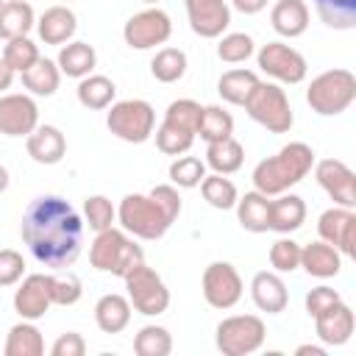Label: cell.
Wrapping results in <instances>:
<instances>
[{
  "mask_svg": "<svg viewBox=\"0 0 356 356\" xmlns=\"http://www.w3.org/2000/svg\"><path fill=\"white\" fill-rule=\"evenodd\" d=\"M300 267L314 278H331L342 270V253L328 242H309L300 248Z\"/></svg>",
  "mask_w": 356,
  "mask_h": 356,
  "instance_id": "603a6c76",
  "label": "cell"
},
{
  "mask_svg": "<svg viewBox=\"0 0 356 356\" xmlns=\"http://www.w3.org/2000/svg\"><path fill=\"white\" fill-rule=\"evenodd\" d=\"M200 289H203V298L211 309H231L239 303L242 298V278L236 273L234 264L228 261H211L206 270H203V278H200Z\"/></svg>",
  "mask_w": 356,
  "mask_h": 356,
  "instance_id": "8fae6325",
  "label": "cell"
},
{
  "mask_svg": "<svg viewBox=\"0 0 356 356\" xmlns=\"http://www.w3.org/2000/svg\"><path fill=\"white\" fill-rule=\"evenodd\" d=\"M253 50H256V44H253V39H250L248 33H225V36L220 39V44H217V56H220V61H225V64L248 61V58L253 56Z\"/></svg>",
  "mask_w": 356,
  "mask_h": 356,
  "instance_id": "f6af8a7d",
  "label": "cell"
},
{
  "mask_svg": "<svg viewBox=\"0 0 356 356\" xmlns=\"http://www.w3.org/2000/svg\"><path fill=\"white\" fill-rule=\"evenodd\" d=\"M231 3H234V8L242 11V14H259L270 0H231Z\"/></svg>",
  "mask_w": 356,
  "mask_h": 356,
  "instance_id": "816d5d0a",
  "label": "cell"
},
{
  "mask_svg": "<svg viewBox=\"0 0 356 356\" xmlns=\"http://www.w3.org/2000/svg\"><path fill=\"white\" fill-rule=\"evenodd\" d=\"M117 220L122 231L139 239H161L172 225V220L164 214V209L150 195H125L120 200Z\"/></svg>",
  "mask_w": 356,
  "mask_h": 356,
  "instance_id": "5b68a950",
  "label": "cell"
},
{
  "mask_svg": "<svg viewBox=\"0 0 356 356\" xmlns=\"http://www.w3.org/2000/svg\"><path fill=\"white\" fill-rule=\"evenodd\" d=\"M58 83H61V70H58V64L50 61V58H42V56H39V61H36L33 67H28V70L22 72V86H25L31 95H36V97H50V95H56Z\"/></svg>",
  "mask_w": 356,
  "mask_h": 356,
  "instance_id": "f1b7e54d",
  "label": "cell"
},
{
  "mask_svg": "<svg viewBox=\"0 0 356 356\" xmlns=\"http://www.w3.org/2000/svg\"><path fill=\"white\" fill-rule=\"evenodd\" d=\"M22 242L47 270H67L81 256L83 220L58 195H42L22 214Z\"/></svg>",
  "mask_w": 356,
  "mask_h": 356,
  "instance_id": "6da1fadb",
  "label": "cell"
},
{
  "mask_svg": "<svg viewBox=\"0 0 356 356\" xmlns=\"http://www.w3.org/2000/svg\"><path fill=\"white\" fill-rule=\"evenodd\" d=\"M89 261L100 273H111V275L125 278L136 264L145 261V250L134 239H128L125 231L111 225L106 231H97V236L89 248Z\"/></svg>",
  "mask_w": 356,
  "mask_h": 356,
  "instance_id": "3957f363",
  "label": "cell"
},
{
  "mask_svg": "<svg viewBox=\"0 0 356 356\" xmlns=\"http://www.w3.org/2000/svg\"><path fill=\"white\" fill-rule=\"evenodd\" d=\"M353 309L342 300H337L331 309H325L323 314L314 317V328H317V337L325 342V345H345L350 337H353Z\"/></svg>",
  "mask_w": 356,
  "mask_h": 356,
  "instance_id": "ac0fdd59",
  "label": "cell"
},
{
  "mask_svg": "<svg viewBox=\"0 0 356 356\" xmlns=\"http://www.w3.org/2000/svg\"><path fill=\"white\" fill-rule=\"evenodd\" d=\"M106 125L108 131L122 139V142H131V145H142L153 136V128H156V111L147 100H120V103H111V111L106 117Z\"/></svg>",
  "mask_w": 356,
  "mask_h": 356,
  "instance_id": "52a82bcc",
  "label": "cell"
},
{
  "mask_svg": "<svg viewBox=\"0 0 356 356\" xmlns=\"http://www.w3.org/2000/svg\"><path fill=\"white\" fill-rule=\"evenodd\" d=\"M200 114H203V106L189 100V97H181V100H172L164 111V122L170 125H178L189 134H197V122H200Z\"/></svg>",
  "mask_w": 356,
  "mask_h": 356,
  "instance_id": "b9f144b4",
  "label": "cell"
},
{
  "mask_svg": "<svg viewBox=\"0 0 356 356\" xmlns=\"http://www.w3.org/2000/svg\"><path fill=\"white\" fill-rule=\"evenodd\" d=\"M114 95H117V86L106 75H86L78 83V103L83 108H92V111L108 108L114 103Z\"/></svg>",
  "mask_w": 356,
  "mask_h": 356,
  "instance_id": "1f68e13d",
  "label": "cell"
},
{
  "mask_svg": "<svg viewBox=\"0 0 356 356\" xmlns=\"http://www.w3.org/2000/svg\"><path fill=\"white\" fill-rule=\"evenodd\" d=\"M147 195L164 209V214H167L172 222L178 220V214H181V197H178V189H175L172 184H159V186H153Z\"/></svg>",
  "mask_w": 356,
  "mask_h": 356,
  "instance_id": "c3c4849f",
  "label": "cell"
},
{
  "mask_svg": "<svg viewBox=\"0 0 356 356\" xmlns=\"http://www.w3.org/2000/svg\"><path fill=\"white\" fill-rule=\"evenodd\" d=\"M317 234L323 242H328L331 248H337L342 256H353L356 253V214L353 209H325L317 220Z\"/></svg>",
  "mask_w": 356,
  "mask_h": 356,
  "instance_id": "5bb4252c",
  "label": "cell"
},
{
  "mask_svg": "<svg viewBox=\"0 0 356 356\" xmlns=\"http://www.w3.org/2000/svg\"><path fill=\"white\" fill-rule=\"evenodd\" d=\"M236 217H239V225L250 234L270 231V197L256 189L245 192L242 197H236Z\"/></svg>",
  "mask_w": 356,
  "mask_h": 356,
  "instance_id": "484cf974",
  "label": "cell"
},
{
  "mask_svg": "<svg viewBox=\"0 0 356 356\" xmlns=\"http://www.w3.org/2000/svg\"><path fill=\"white\" fill-rule=\"evenodd\" d=\"M259 83V75L250 72V70H228L220 75V83H217V92L225 103L231 106H245V100L250 97V92L256 89Z\"/></svg>",
  "mask_w": 356,
  "mask_h": 356,
  "instance_id": "d6a6232c",
  "label": "cell"
},
{
  "mask_svg": "<svg viewBox=\"0 0 356 356\" xmlns=\"http://www.w3.org/2000/svg\"><path fill=\"white\" fill-rule=\"evenodd\" d=\"M256 58H259L261 72H267L270 78H275L281 83H300L306 78V70H309L306 58L295 47H289L284 42H267V44H261V50H259Z\"/></svg>",
  "mask_w": 356,
  "mask_h": 356,
  "instance_id": "7c38bea8",
  "label": "cell"
},
{
  "mask_svg": "<svg viewBox=\"0 0 356 356\" xmlns=\"http://www.w3.org/2000/svg\"><path fill=\"white\" fill-rule=\"evenodd\" d=\"M36 31H39V39L44 44H64V42H70L75 36L78 19H75V14L67 6H50L39 17Z\"/></svg>",
  "mask_w": 356,
  "mask_h": 356,
  "instance_id": "44dd1931",
  "label": "cell"
},
{
  "mask_svg": "<svg viewBox=\"0 0 356 356\" xmlns=\"http://www.w3.org/2000/svg\"><path fill=\"white\" fill-rule=\"evenodd\" d=\"M245 161V147L234 139V136H225V139H217V142H209L206 147V164L220 172V175H231L242 167Z\"/></svg>",
  "mask_w": 356,
  "mask_h": 356,
  "instance_id": "f546056e",
  "label": "cell"
},
{
  "mask_svg": "<svg viewBox=\"0 0 356 356\" xmlns=\"http://www.w3.org/2000/svg\"><path fill=\"white\" fill-rule=\"evenodd\" d=\"M337 300H342L337 289H331V286H314V289L306 292V312H309V317H317L325 309H331Z\"/></svg>",
  "mask_w": 356,
  "mask_h": 356,
  "instance_id": "681fc988",
  "label": "cell"
},
{
  "mask_svg": "<svg viewBox=\"0 0 356 356\" xmlns=\"http://www.w3.org/2000/svg\"><path fill=\"white\" fill-rule=\"evenodd\" d=\"M203 175H206V161H200L197 156H178L170 164V181L175 186L195 189V186H200Z\"/></svg>",
  "mask_w": 356,
  "mask_h": 356,
  "instance_id": "60d3db41",
  "label": "cell"
},
{
  "mask_svg": "<svg viewBox=\"0 0 356 356\" xmlns=\"http://www.w3.org/2000/svg\"><path fill=\"white\" fill-rule=\"evenodd\" d=\"M189 28L203 39H217L231 25V8L225 0H184Z\"/></svg>",
  "mask_w": 356,
  "mask_h": 356,
  "instance_id": "2e32d148",
  "label": "cell"
},
{
  "mask_svg": "<svg viewBox=\"0 0 356 356\" xmlns=\"http://www.w3.org/2000/svg\"><path fill=\"white\" fill-rule=\"evenodd\" d=\"M306 220V203L298 195H275V200H270V231L278 234H292L303 225Z\"/></svg>",
  "mask_w": 356,
  "mask_h": 356,
  "instance_id": "d4e9b609",
  "label": "cell"
},
{
  "mask_svg": "<svg viewBox=\"0 0 356 356\" xmlns=\"http://www.w3.org/2000/svg\"><path fill=\"white\" fill-rule=\"evenodd\" d=\"M172 33V22H170V14L161 11V8H145L139 14H134L125 28H122V39L128 47L134 50H150L156 44H164Z\"/></svg>",
  "mask_w": 356,
  "mask_h": 356,
  "instance_id": "30bf717a",
  "label": "cell"
},
{
  "mask_svg": "<svg viewBox=\"0 0 356 356\" xmlns=\"http://www.w3.org/2000/svg\"><path fill=\"white\" fill-rule=\"evenodd\" d=\"M356 100V75L350 70H325L317 78H312L306 89V103L320 117H337L350 108Z\"/></svg>",
  "mask_w": 356,
  "mask_h": 356,
  "instance_id": "277c9868",
  "label": "cell"
},
{
  "mask_svg": "<svg viewBox=\"0 0 356 356\" xmlns=\"http://www.w3.org/2000/svg\"><path fill=\"white\" fill-rule=\"evenodd\" d=\"M317 17L334 31L356 28V0H314Z\"/></svg>",
  "mask_w": 356,
  "mask_h": 356,
  "instance_id": "836d02e7",
  "label": "cell"
},
{
  "mask_svg": "<svg viewBox=\"0 0 356 356\" xmlns=\"http://www.w3.org/2000/svg\"><path fill=\"white\" fill-rule=\"evenodd\" d=\"M95 323L103 334H120L131 323V300L125 295H103L95 303Z\"/></svg>",
  "mask_w": 356,
  "mask_h": 356,
  "instance_id": "cb8c5ba5",
  "label": "cell"
},
{
  "mask_svg": "<svg viewBox=\"0 0 356 356\" xmlns=\"http://www.w3.org/2000/svg\"><path fill=\"white\" fill-rule=\"evenodd\" d=\"M270 25L278 36L295 39L309 28V6L303 0H278L270 11Z\"/></svg>",
  "mask_w": 356,
  "mask_h": 356,
  "instance_id": "7402d4cb",
  "label": "cell"
},
{
  "mask_svg": "<svg viewBox=\"0 0 356 356\" xmlns=\"http://www.w3.org/2000/svg\"><path fill=\"white\" fill-rule=\"evenodd\" d=\"M3 3H6V0H0V6H3Z\"/></svg>",
  "mask_w": 356,
  "mask_h": 356,
  "instance_id": "6f0895ef",
  "label": "cell"
},
{
  "mask_svg": "<svg viewBox=\"0 0 356 356\" xmlns=\"http://www.w3.org/2000/svg\"><path fill=\"white\" fill-rule=\"evenodd\" d=\"M134 350H136V356H170L172 337L161 325H145L134 337Z\"/></svg>",
  "mask_w": 356,
  "mask_h": 356,
  "instance_id": "74e56055",
  "label": "cell"
},
{
  "mask_svg": "<svg viewBox=\"0 0 356 356\" xmlns=\"http://www.w3.org/2000/svg\"><path fill=\"white\" fill-rule=\"evenodd\" d=\"M6 189H8V170L0 164V195H3Z\"/></svg>",
  "mask_w": 356,
  "mask_h": 356,
  "instance_id": "11a10c76",
  "label": "cell"
},
{
  "mask_svg": "<svg viewBox=\"0 0 356 356\" xmlns=\"http://www.w3.org/2000/svg\"><path fill=\"white\" fill-rule=\"evenodd\" d=\"M245 111L250 114V120H256L259 125H264L273 134H286L295 125L289 97L278 83L259 81L256 89L250 92V97L245 100Z\"/></svg>",
  "mask_w": 356,
  "mask_h": 356,
  "instance_id": "8992f818",
  "label": "cell"
},
{
  "mask_svg": "<svg viewBox=\"0 0 356 356\" xmlns=\"http://www.w3.org/2000/svg\"><path fill=\"white\" fill-rule=\"evenodd\" d=\"M314 178L325 189V195L342 206V209H356V175L353 170L339 161V159H320L314 164Z\"/></svg>",
  "mask_w": 356,
  "mask_h": 356,
  "instance_id": "4fadbf2b",
  "label": "cell"
},
{
  "mask_svg": "<svg viewBox=\"0 0 356 356\" xmlns=\"http://www.w3.org/2000/svg\"><path fill=\"white\" fill-rule=\"evenodd\" d=\"M250 298L256 303L259 312H267V314H278L286 309L289 303V295H286V284L281 281L278 273H256L253 281H250Z\"/></svg>",
  "mask_w": 356,
  "mask_h": 356,
  "instance_id": "ffe728a7",
  "label": "cell"
},
{
  "mask_svg": "<svg viewBox=\"0 0 356 356\" xmlns=\"http://www.w3.org/2000/svg\"><path fill=\"white\" fill-rule=\"evenodd\" d=\"M25 147L28 156L36 164H58L67 153V139L56 125H36L28 136H25Z\"/></svg>",
  "mask_w": 356,
  "mask_h": 356,
  "instance_id": "d6986e66",
  "label": "cell"
},
{
  "mask_svg": "<svg viewBox=\"0 0 356 356\" xmlns=\"http://www.w3.org/2000/svg\"><path fill=\"white\" fill-rule=\"evenodd\" d=\"M200 192H203V200H206L209 206L220 209V211L234 209V206H236V197H239L234 181H228V178L220 175V172H214V175H203V181H200Z\"/></svg>",
  "mask_w": 356,
  "mask_h": 356,
  "instance_id": "d590c367",
  "label": "cell"
},
{
  "mask_svg": "<svg viewBox=\"0 0 356 356\" xmlns=\"http://www.w3.org/2000/svg\"><path fill=\"white\" fill-rule=\"evenodd\" d=\"M197 134H200V139H206V145L217 142V139H225V136L234 134V117L220 106H203Z\"/></svg>",
  "mask_w": 356,
  "mask_h": 356,
  "instance_id": "8d00e7d4",
  "label": "cell"
},
{
  "mask_svg": "<svg viewBox=\"0 0 356 356\" xmlns=\"http://www.w3.org/2000/svg\"><path fill=\"white\" fill-rule=\"evenodd\" d=\"M142 3H147V6H156V3H159V0H142Z\"/></svg>",
  "mask_w": 356,
  "mask_h": 356,
  "instance_id": "9f6ffc18",
  "label": "cell"
},
{
  "mask_svg": "<svg viewBox=\"0 0 356 356\" xmlns=\"http://www.w3.org/2000/svg\"><path fill=\"white\" fill-rule=\"evenodd\" d=\"M36 25L33 8L28 0H6L0 6V39H14V36H28V31Z\"/></svg>",
  "mask_w": 356,
  "mask_h": 356,
  "instance_id": "83f0119b",
  "label": "cell"
},
{
  "mask_svg": "<svg viewBox=\"0 0 356 356\" xmlns=\"http://www.w3.org/2000/svg\"><path fill=\"white\" fill-rule=\"evenodd\" d=\"M83 295L81 278L72 270H53L50 273V300L56 306H72Z\"/></svg>",
  "mask_w": 356,
  "mask_h": 356,
  "instance_id": "f35d334b",
  "label": "cell"
},
{
  "mask_svg": "<svg viewBox=\"0 0 356 356\" xmlns=\"http://www.w3.org/2000/svg\"><path fill=\"white\" fill-rule=\"evenodd\" d=\"M314 167V150L306 142H289L275 156L264 159L253 170V186L256 192L275 197L289 192L295 184H300Z\"/></svg>",
  "mask_w": 356,
  "mask_h": 356,
  "instance_id": "7a4b0ae2",
  "label": "cell"
},
{
  "mask_svg": "<svg viewBox=\"0 0 356 356\" xmlns=\"http://www.w3.org/2000/svg\"><path fill=\"white\" fill-rule=\"evenodd\" d=\"M39 125V108L28 95H0V134L28 136Z\"/></svg>",
  "mask_w": 356,
  "mask_h": 356,
  "instance_id": "9a60e30c",
  "label": "cell"
},
{
  "mask_svg": "<svg viewBox=\"0 0 356 356\" xmlns=\"http://www.w3.org/2000/svg\"><path fill=\"white\" fill-rule=\"evenodd\" d=\"M195 142V134L178 128V125H170V122H161L159 131H156V147L167 156H181L192 147Z\"/></svg>",
  "mask_w": 356,
  "mask_h": 356,
  "instance_id": "ee69618b",
  "label": "cell"
},
{
  "mask_svg": "<svg viewBox=\"0 0 356 356\" xmlns=\"http://www.w3.org/2000/svg\"><path fill=\"white\" fill-rule=\"evenodd\" d=\"M83 217H86V225L97 234V231H106L114 225L117 209L111 206V200L106 195H89L83 200Z\"/></svg>",
  "mask_w": 356,
  "mask_h": 356,
  "instance_id": "7bdbcfd3",
  "label": "cell"
},
{
  "mask_svg": "<svg viewBox=\"0 0 356 356\" xmlns=\"http://www.w3.org/2000/svg\"><path fill=\"white\" fill-rule=\"evenodd\" d=\"M25 275V259L22 253L6 248L0 250V286H14Z\"/></svg>",
  "mask_w": 356,
  "mask_h": 356,
  "instance_id": "7dc6e473",
  "label": "cell"
},
{
  "mask_svg": "<svg viewBox=\"0 0 356 356\" xmlns=\"http://www.w3.org/2000/svg\"><path fill=\"white\" fill-rule=\"evenodd\" d=\"M3 350H6V356H42L44 353L42 331L33 325V320H22V323L11 325Z\"/></svg>",
  "mask_w": 356,
  "mask_h": 356,
  "instance_id": "4dcf8cb0",
  "label": "cell"
},
{
  "mask_svg": "<svg viewBox=\"0 0 356 356\" xmlns=\"http://www.w3.org/2000/svg\"><path fill=\"white\" fill-rule=\"evenodd\" d=\"M267 328L256 314H234L217 325V350L222 356H248L264 345Z\"/></svg>",
  "mask_w": 356,
  "mask_h": 356,
  "instance_id": "9c48e42d",
  "label": "cell"
},
{
  "mask_svg": "<svg viewBox=\"0 0 356 356\" xmlns=\"http://www.w3.org/2000/svg\"><path fill=\"white\" fill-rule=\"evenodd\" d=\"M270 264L275 273H292L300 267V245L295 239H278L270 248Z\"/></svg>",
  "mask_w": 356,
  "mask_h": 356,
  "instance_id": "bcb514c9",
  "label": "cell"
},
{
  "mask_svg": "<svg viewBox=\"0 0 356 356\" xmlns=\"http://www.w3.org/2000/svg\"><path fill=\"white\" fill-rule=\"evenodd\" d=\"M50 353H53V356H83V353H86V339H83L78 331H67V334H61V337L53 342Z\"/></svg>",
  "mask_w": 356,
  "mask_h": 356,
  "instance_id": "f907efd6",
  "label": "cell"
},
{
  "mask_svg": "<svg viewBox=\"0 0 356 356\" xmlns=\"http://www.w3.org/2000/svg\"><path fill=\"white\" fill-rule=\"evenodd\" d=\"M122 281H125V289H128L131 309H136L145 317H156V314H164L167 312V306H170V289H167V284L161 281V275L153 267H147L142 261Z\"/></svg>",
  "mask_w": 356,
  "mask_h": 356,
  "instance_id": "ba28073f",
  "label": "cell"
},
{
  "mask_svg": "<svg viewBox=\"0 0 356 356\" xmlns=\"http://www.w3.org/2000/svg\"><path fill=\"white\" fill-rule=\"evenodd\" d=\"M295 353H298V356H325V350L317 348V345H298Z\"/></svg>",
  "mask_w": 356,
  "mask_h": 356,
  "instance_id": "db71d44e",
  "label": "cell"
},
{
  "mask_svg": "<svg viewBox=\"0 0 356 356\" xmlns=\"http://www.w3.org/2000/svg\"><path fill=\"white\" fill-rule=\"evenodd\" d=\"M150 72H153V78L161 81V83H175V81H181L184 72H186V53L178 50V47H161V50L153 56V61H150Z\"/></svg>",
  "mask_w": 356,
  "mask_h": 356,
  "instance_id": "e575fe53",
  "label": "cell"
},
{
  "mask_svg": "<svg viewBox=\"0 0 356 356\" xmlns=\"http://www.w3.org/2000/svg\"><path fill=\"white\" fill-rule=\"evenodd\" d=\"M14 75H17V72H14V70L0 58V95H6V89L14 83Z\"/></svg>",
  "mask_w": 356,
  "mask_h": 356,
  "instance_id": "f5cc1de1",
  "label": "cell"
},
{
  "mask_svg": "<svg viewBox=\"0 0 356 356\" xmlns=\"http://www.w3.org/2000/svg\"><path fill=\"white\" fill-rule=\"evenodd\" d=\"M3 61H6L14 72L22 75L28 67H33V64L39 61V47H36L28 36H14V39H8L6 47H3Z\"/></svg>",
  "mask_w": 356,
  "mask_h": 356,
  "instance_id": "ab89813d",
  "label": "cell"
},
{
  "mask_svg": "<svg viewBox=\"0 0 356 356\" xmlns=\"http://www.w3.org/2000/svg\"><path fill=\"white\" fill-rule=\"evenodd\" d=\"M58 70L67 78H86L97 64V53L89 42H70L58 50Z\"/></svg>",
  "mask_w": 356,
  "mask_h": 356,
  "instance_id": "4316f807",
  "label": "cell"
},
{
  "mask_svg": "<svg viewBox=\"0 0 356 356\" xmlns=\"http://www.w3.org/2000/svg\"><path fill=\"white\" fill-rule=\"evenodd\" d=\"M53 306L50 300V273L25 275L19 289L14 292V309L22 320H39Z\"/></svg>",
  "mask_w": 356,
  "mask_h": 356,
  "instance_id": "e0dca14e",
  "label": "cell"
}]
</instances>
